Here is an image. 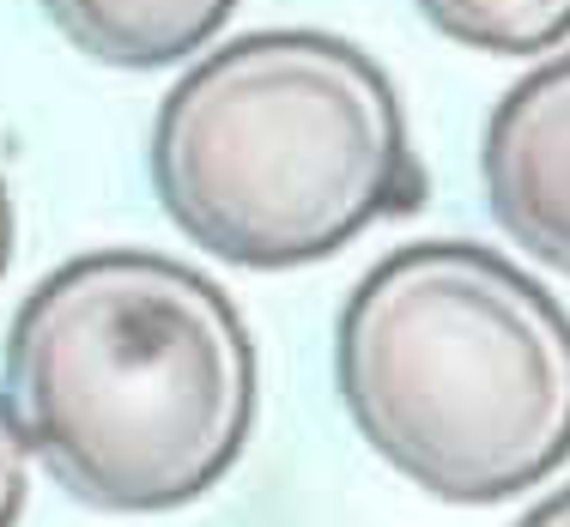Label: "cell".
<instances>
[{"label": "cell", "instance_id": "obj_1", "mask_svg": "<svg viewBox=\"0 0 570 527\" xmlns=\"http://www.w3.org/2000/svg\"><path fill=\"white\" fill-rule=\"evenodd\" d=\"M7 400L31 461L110 516H165L243 461L262 358L219 279L158 249H91L43 274L7 334Z\"/></svg>", "mask_w": 570, "mask_h": 527}, {"label": "cell", "instance_id": "obj_2", "mask_svg": "<svg viewBox=\"0 0 570 527\" xmlns=\"http://www.w3.org/2000/svg\"><path fill=\"white\" fill-rule=\"evenodd\" d=\"M153 188L188 242L249 274H285L419 212L425 165L371 49L285 24L200 49L165 91Z\"/></svg>", "mask_w": 570, "mask_h": 527}, {"label": "cell", "instance_id": "obj_3", "mask_svg": "<svg viewBox=\"0 0 570 527\" xmlns=\"http://www.w3.org/2000/svg\"><path fill=\"white\" fill-rule=\"evenodd\" d=\"M358 437L443 504H510L570 461V309L485 242L383 255L334 321Z\"/></svg>", "mask_w": 570, "mask_h": 527}, {"label": "cell", "instance_id": "obj_4", "mask_svg": "<svg viewBox=\"0 0 570 527\" xmlns=\"http://www.w3.org/2000/svg\"><path fill=\"white\" fill-rule=\"evenodd\" d=\"M480 176L498 231L570 279V56L540 61L498 98Z\"/></svg>", "mask_w": 570, "mask_h": 527}, {"label": "cell", "instance_id": "obj_5", "mask_svg": "<svg viewBox=\"0 0 570 527\" xmlns=\"http://www.w3.org/2000/svg\"><path fill=\"white\" fill-rule=\"evenodd\" d=\"M49 24L104 67H176L219 43L237 0H43Z\"/></svg>", "mask_w": 570, "mask_h": 527}, {"label": "cell", "instance_id": "obj_6", "mask_svg": "<svg viewBox=\"0 0 570 527\" xmlns=\"http://www.w3.org/2000/svg\"><path fill=\"white\" fill-rule=\"evenodd\" d=\"M450 43L480 56H547L570 37V0H413Z\"/></svg>", "mask_w": 570, "mask_h": 527}, {"label": "cell", "instance_id": "obj_7", "mask_svg": "<svg viewBox=\"0 0 570 527\" xmlns=\"http://www.w3.org/2000/svg\"><path fill=\"white\" fill-rule=\"evenodd\" d=\"M24 504H31V443H24L19 412L0 388V527H19Z\"/></svg>", "mask_w": 570, "mask_h": 527}, {"label": "cell", "instance_id": "obj_8", "mask_svg": "<svg viewBox=\"0 0 570 527\" xmlns=\"http://www.w3.org/2000/svg\"><path fill=\"white\" fill-rule=\"evenodd\" d=\"M515 527H570V485H559L552 497H540V504L528 509Z\"/></svg>", "mask_w": 570, "mask_h": 527}, {"label": "cell", "instance_id": "obj_9", "mask_svg": "<svg viewBox=\"0 0 570 527\" xmlns=\"http://www.w3.org/2000/svg\"><path fill=\"white\" fill-rule=\"evenodd\" d=\"M12 237H19V212H12V188H7V170H0V279L12 267Z\"/></svg>", "mask_w": 570, "mask_h": 527}]
</instances>
